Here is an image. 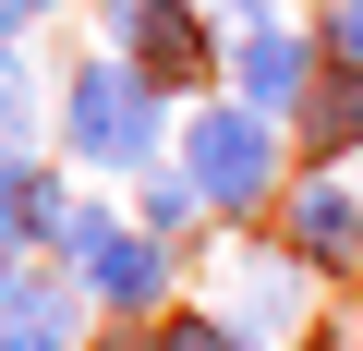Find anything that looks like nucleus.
<instances>
[{
  "mask_svg": "<svg viewBox=\"0 0 363 351\" xmlns=\"http://www.w3.org/2000/svg\"><path fill=\"white\" fill-rule=\"evenodd\" d=\"M169 145H182V121L133 61H109V49L73 61V85H61V169L73 182H157Z\"/></svg>",
  "mask_w": 363,
  "mask_h": 351,
  "instance_id": "obj_1",
  "label": "nucleus"
},
{
  "mask_svg": "<svg viewBox=\"0 0 363 351\" xmlns=\"http://www.w3.org/2000/svg\"><path fill=\"white\" fill-rule=\"evenodd\" d=\"M0 351H85V279L25 267L13 303H0Z\"/></svg>",
  "mask_w": 363,
  "mask_h": 351,
  "instance_id": "obj_7",
  "label": "nucleus"
},
{
  "mask_svg": "<svg viewBox=\"0 0 363 351\" xmlns=\"http://www.w3.org/2000/svg\"><path fill=\"white\" fill-rule=\"evenodd\" d=\"M13 25H37V0H0V49H13Z\"/></svg>",
  "mask_w": 363,
  "mask_h": 351,
  "instance_id": "obj_16",
  "label": "nucleus"
},
{
  "mask_svg": "<svg viewBox=\"0 0 363 351\" xmlns=\"http://www.w3.org/2000/svg\"><path fill=\"white\" fill-rule=\"evenodd\" d=\"M327 73H363V0H339V13H327Z\"/></svg>",
  "mask_w": 363,
  "mask_h": 351,
  "instance_id": "obj_13",
  "label": "nucleus"
},
{
  "mask_svg": "<svg viewBox=\"0 0 363 351\" xmlns=\"http://www.w3.org/2000/svg\"><path fill=\"white\" fill-rule=\"evenodd\" d=\"M97 49H109V61H133L169 109H182V97L206 109V73H218V49H230V37L206 25V0H97Z\"/></svg>",
  "mask_w": 363,
  "mask_h": 351,
  "instance_id": "obj_3",
  "label": "nucleus"
},
{
  "mask_svg": "<svg viewBox=\"0 0 363 351\" xmlns=\"http://www.w3.org/2000/svg\"><path fill=\"white\" fill-rule=\"evenodd\" d=\"M315 85H327V37H315V25H267V37L230 49V97L267 109V121H291Z\"/></svg>",
  "mask_w": 363,
  "mask_h": 351,
  "instance_id": "obj_5",
  "label": "nucleus"
},
{
  "mask_svg": "<svg viewBox=\"0 0 363 351\" xmlns=\"http://www.w3.org/2000/svg\"><path fill=\"white\" fill-rule=\"evenodd\" d=\"M13 279H25V243H13V230H0V303H13Z\"/></svg>",
  "mask_w": 363,
  "mask_h": 351,
  "instance_id": "obj_15",
  "label": "nucleus"
},
{
  "mask_svg": "<svg viewBox=\"0 0 363 351\" xmlns=\"http://www.w3.org/2000/svg\"><path fill=\"white\" fill-rule=\"evenodd\" d=\"M145 351H242V339H230L218 315H157V327H145Z\"/></svg>",
  "mask_w": 363,
  "mask_h": 351,
  "instance_id": "obj_12",
  "label": "nucleus"
},
{
  "mask_svg": "<svg viewBox=\"0 0 363 351\" xmlns=\"http://www.w3.org/2000/svg\"><path fill=\"white\" fill-rule=\"evenodd\" d=\"M85 279V303L109 315V327H157L169 315V291H182V267H169V243H145V230H121V243H97V267H73Z\"/></svg>",
  "mask_w": 363,
  "mask_h": 351,
  "instance_id": "obj_6",
  "label": "nucleus"
},
{
  "mask_svg": "<svg viewBox=\"0 0 363 351\" xmlns=\"http://www.w3.org/2000/svg\"><path fill=\"white\" fill-rule=\"evenodd\" d=\"M206 315H218V327H230L242 351L291 339V315H303V255H291V243H255V230H242V243L218 255V303H206Z\"/></svg>",
  "mask_w": 363,
  "mask_h": 351,
  "instance_id": "obj_4",
  "label": "nucleus"
},
{
  "mask_svg": "<svg viewBox=\"0 0 363 351\" xmlns=\"http://www.w3.org/2000/svg\"><path fill=\"white\" fill-rule=\"evenodd\" d=\"M194 218H206V194L182 182V169H157V182H145V206H133V230H145V243H194Z\"/></svg>",
  "mask_w": 363,
  "mask_h": 351,
  "instance_id": "obj_11",
  "label": "nucleus"
},
{
  "mask_svg": "<svg viewBox=\"0 0 363 351\" xmlns=\"http://www.w3.org/2000/svg\"><path fill=\"white\" fill-rule=\"evenodd\" d=\"M291 351H339V327H303V339H291Z\"/></svg>",
  "mask_w": 363,
  "mask_h": 351,
  "instance_id": "obj_17",
  "label": "nucleus"
},
{
  "mask_svg": "<svg viewBox=\"0 0 363 351\" xmlns=\"http://www.w3.org/2000/svg\"><path fill=\"white\" fill-rule=\"evenodd\" d=\"M279 243H291L315 279H351V267H363V194H351V182H303Z\"/></svg>",
  "mask_w": 363,
  "mask_h": 351,
  "instance_id": "obj_8",
  "label": "nucleus"
},
{
  "mask_svg": "<svg viewBox=\"0 0 363 351\" xmlns=\"http://www.w3.org/2000/svg\"><path fill=\"white\" fill-rule=\"evenodd\" d=\"M37 133H61V109H49L25 49H0V157H37Z\"/></svg>",
  "mask_w": 363,
  "mask_h": 351,
  "instance_id": "obj_10",
  "label": "nucleus"
},
{
  "mask_svg": "<svg viewBox=\"0 0 363 351\" xmlns=\"http://www.w3.org/2000/svg\"><path fill=\"white\" fill-rule=\"evenodd\" d=\"M169 169L206 194V218H267V206H279V121L242 109V97H206L194 121H182Z\"/></svg>",
  "mask_w": 363,
  "mask_h": 351,
  "instance_id": "obj_2",
  "label": "nucleus"
},
{
  "mask_svg": "<svg viewBox=\"0 0 363 351\" xmlns=\"http://www.w3.org/2000/svg\"><path fill=\"white\" fill-rule=\"evenodd\" d=\"M291 157H303V182H339V157H363V73H327L291 109Z\"/></svg>",
  "mask_w": 363,
  "mask_h": 351,
  "instance_id": "obj_9",
  "label": "nucleus"
},
{
  "mask_svg": "<svg viewBox=\"0 0 363 351\" xmlns=\"http://www.w3.org/2000/svg\"><path fill=\"white\" fill-rule=\"evenodd\" d=\"M206 25H218V37H230V49H242V37H267V25H279V13H267V0H206Z\"/></svg>",
  "mask_w": 363,
  "mask_h": 351,
  "instance_id": "obj_14",
  "label": "nucleus"
}]
</instances>
